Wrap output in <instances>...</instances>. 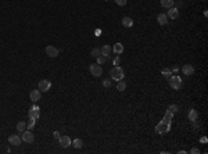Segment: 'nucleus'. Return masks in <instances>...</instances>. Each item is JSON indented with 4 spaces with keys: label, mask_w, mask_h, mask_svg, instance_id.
I'll use <instances>...</instances> for the list:
<instances>
[{
    "label": "nucleus",
    "mask_w": 208,
    "mask_h": 154,
    "mask_svg": "<svg viewBox=\"0 0 208 154\" xmlns=\"http://www.w3.org/2000/svg\"><path fill=\"white\" fill-rule=\"evenodd\" d=\"M172 117H173V114L166 110L165 115H164V118H162V121H161L160 124H157V126H155V132L158 133V135H164V133L169 132V129H171V122H172Z\"/></svg>",
    "instance_id": "1"
},
{
    "label": "nucleus",
    "mask_w": 208,
    "mask_h": 154,
    "mask_svg": "<svg viewBox=\"0 0 208 154\" xmlns=\"http://www.w3.org/2000/svg\"><path fill=\"white\" fill-rule=\"evenodd\" d=\"M110 78L114 81H122L123 78H125V72H123V69L121 68V67H118V65H115L114 68L110 71Z\"/></svg>",
    "instance_id": "2"
},
{
    "label": "nucleus",
    "mask_w": 208,
    "mask_h": 154,
    "mask_svg": "<svg viewBox=\"0 0 208 154\" xmlns=\"http://www.w3.org/2000/svg\"><path fill=\"white\" fill-rule=\"evenodd\" d=\"M168 81H169V86H171L172 89H175V90H181L182 86H183V81L178 75H171V78Z\"/></svg>",
    "instance_id": "3"
},
{
    "label": "nucleus",
    "mask_w": 208,
    "mask_h": 154,
    "mask_svg": "<svg viewBox=\"0 0 208 154\" xmlns=\"http://www.w3.org/2000/svg\"><path fill=\"white\" fill-rule=\"evenodd\" d=\"M89 71H90V74L93 75V76H102L103 75V68H102V65L100 64H90L89 65Z\"/></svg>",
    "instance_id": "4"
},
{
    "label": "nucleus",
    "mask_w": 208,
    "mask_h": 154,
    "mask_svg": "<svg viewBox=\"0 0 208 154\" xmlns=\"http://www.w3.org/2000/svg\"><path fill=\"white\" fill-rule=\"evenodd\" d=\"M21 139H22V142H25V143H32L33 139H35V136H33L32 131H29V129H25V131L22 132Z\"/></svg>",
    "instance_id": "5"
},
{
    "label": "nucleus",
    "mask_w": 208,
    "mask_h": 154,
    "mask_svg": "<svg viewBox=\"0 0 208 154\" xmlns=\"http://www.w3.org/2000/svg\"><path fill=\"white\" fill-rule=\"evenodd\" d=\"M28 117L33 118V119H37V118L40 117V108L33 104V106L29 108V111H28Z\"/></svg>",
    "instance_id": "6"
},
{
    "label": "nucleus",
    "mask_w": 208,
    "mask_h": 154,
    "mask_svg": "<svg viewBox=\"0 0 208 154\" xmlns=\"http://www.w3.org/2000/svg\"><path fill=\"white\" fill-rule=\"evenodd\" d=\"M51 88V82L49 79H42L39 82V90L40 92H49Z\"/></svg>",
    "instance_id": "7"
},
{
    "label": "nucleus",
    "mask_w": 208,
    "mask_h": 154,
    "mask_svg": "<svg viewBox=\"0 0 208 154\" xmlns=\"http://www.w3.org/2000/svg\"><path fill=\"white\" fill-rule=\"evenodd\" d=\"M59 142H60V144H61V147H64V149H67V147H69L71 146V139L67 136V135H64V136H60V139H59Z\"/></svg>",
    "instance_id": "8"
},
{
    "label": "nucleus",
    "mask_w": 208,
    "mask_h": 154,
    "mask_svg": "<svg viewBox=\"0 0 208 154\" xmlns=\"http://www.w3.org/2000/svg\"><path fill=\"white\" fill-rule=\"evenodd\" d=\"M46 54H47L49 57H57L59 56V49L54 47V46H47L46 47Z\"/></svg>",
    "instance_id": "9"
},
{
    "label": "nucleus",
    "mask_w": 208,
    "mask_h": 154,
    "mask_svg": "<svg viewBox=\"0 0 208 154\" xmlns=\"http://www.w3.org/2000/svg\"><path fill=\"white\" fill-rule=\"evenodd\" d=\"M22 142L21 136H18V135H11L10 138H8V143L13 144V146H20Z\"/></svg>",
    "instance_id": "10"
},
{
    "label": "nucleus",
    "mask_w": 208,
    "mask_h": 154,
    "mask_svg": "<svg viewBox=\"0 0 208 154\" xmlns=\"http://www.w3.org/2000/svg\"><path fill=\"white\" fill-rule=\"evenodd\" d=\"M182 72L185 75H187V76H189V75H193L194 74V67H193L192 64H185V65L182 67Z\"/></svg>",
    "instance_id": "11"
},
{
    "label": "nucleus",
    "mask_w": 208,
    "mask_h": 154,
    "mask_svg": "<svg viewBox=\"0 0 208 154\" xmlns=\"http://www.w3.org/2000/svg\"><path fill=\"white\" fill-rule=\"evenodd\" d=\"M40 96H42V92L39 90V89H33L31 93H29V97H31V100L33 103H36L37 100H40Z\"/></svg>",
    "instance_id": "12"
},
{
    "label": "nucleus",
    "mask_w": 208,
    "mask_h": 154,
    "mask_svg": "<svg viewBox=\"0 0 208 154\" xmlns=\"http://www.w3.org/2000/svg\"><path fill=\"white\" fill-rule=\"evenodd\" d=\"M168 13H166V16H168V18H171V20H176L178 17H179V10L178 8H175V7H171V8H168Z\"/></svg>",
    "instance_id": "13"
},
{
    "label": "nucleus",
    "mask_w": 208,
    "mask_h": 154,
    "mask_svg": "<svg viewBox=\"0 0 208 154\" xmlns=\"http://www.w3.org/2000/svg\"><path fill=\"white\" fill-rule=\"evenodd\" d=\"M168 20H169V18H168V16H166L165 13H161V14L157 16V21H158L160 25H166V24H168Z\"/></svg>",
    "instance_id": "14"
},
{
    "label": "nucleus",
    "mask_w": 208,
    "mask_h": 154,
    "mask_svg": "<svg viewBox=\"0 0 208 154\" xmlns=\"http://www.w3.org/2000/svg\"><path fill=\"white\" fill-rule=\"evenodd\" d=\"M100 52H102V54L103 56H106L107 57V60L111 57V53H112V49H111V46H108V45H106V46H103L102 49H100Z\"/></svg>",
    "instance_id": "15"
},
{
    "label": "nucleus",
    "mask_w": 208,
    "mask_h": 154,
    "mask_svg": "<svg viewBox=\"0 0 208 154\" xmlns=\"http://www.w3.org/2000/svg\"><path fill=\"white\" fill-rule=\"evenodd\" d=\"M121 22H122V27H125V28H132L133 27V20H132L130 17H123Z\"/></svg>",
    "instance_id": "16"
},
{
    "label": "nucleus",
    "mask_w": 208,
    "mask_h": 154,
    "mask_svg": "<svg viewBox=\"0 0 208 154\" xmlns=\"http://www.w3.org/2000/svg\"><path fill=\"white\" fill-rule=\"evenodd\" d=\"M123 52V45L122 43H115L114 45V47H112V53H115V54H122Z\"/></svg>",
    "instance_id": "17"
},
{
    "label": "nucleus",
    "mask_w": 208,
    "mask_h": 154,
    "mask_svg": "<svg viewBox=\"0 0 208 154\" xmlns=\"http://www.w3.org/2000/svg\"><path fill=\"white\" fill-rule=\"evenodd\" d=\"M173 3H175V0H161V6H162L164 8H171V7H173Z\"/></svg>",
    "instance_id": "18"
},
{
    "label": "nucleus",
    "mask_w": 208,
    "mask_h": 154,
    "mask_svg": "<svg viewBox=\"0 0 208 154\" xmlns=\"http://www.w3.org/2000/svg\"><path fill=\"white\" fill-rule=\"evenodd\" d=\"M197 111L194 110V108H192L190 111H189V121H192V122H194V121H197Z\"/></svg>",
    "instance_id": "19"
},
{
    "label": "nucleus",
    "mask_w": 208,
    "mask_h": 154,
    "mask_svg": "<svg viewBox=\"0 0 208 154\" xmlns=\"http://www.w3.org/2000/svg\"><path fill=\"white\" fill-rule=\"evenodd\" d=\"M161 74H162V76H164V78L169 79V78H171V75H172V71L169 68H162V69H161Z\"/></svg>",
    "instance_id": "20"
},
{
    "label": "nucleus",
    "mask_w": 208,
    "mask_h": 154,
    "mask_svg": "<svg viewBox=\"0 0 208 154\" xmlns=\"http://www.w3.org/2000/svg\"><path fill=\"white\" fill-rule=\"evenodd\" d=\"M72 146H74L75 149H82V146H83V142H82V139H75L74 142H72Z\"/></svg>",
    "instance_id": "21"
},
{
    "label": "nucleus",
    "mask_w": 208,
    "mask_h": 154,
    "mask_svg": "<svg viewBox=\"0 0 208 154\" xmlns=\"http://www.w3.org/2000/svg\"><path fill=\"white\" fill-rule=\"evenodd\" d=\"M125 89H126V83L123 82V79H122V81H118V83H117V90L123 92Z\"/></svg>",
    "instance_id": "22"
},
{
    "label": "nucleus",
    "mask_w": 208,
    "mask_h": 154,
    "mask_svg": "<svg viewBox=\"0 0 208 154\" xmlns=\"http://www.w3.org/2000/svg\"><path fill=\"white\" fill-rule=\"evenodd\" d=\"M25 129H27V124L24 122V121H20V122L17 124V131L18 132H24Z\"/></svg>",
    "instance_id": "23"
},
{
    "label": "nucleus",
    "mask_w": 208,
    "mask_h": 154,
    "mask_svg": "<svg viewBox=\"0 0 208 154\" xmlns=\"http://www.w3.org/2000/svg\"><path fill=\"white\" fill-rule=\"evenodd\" d=\"M35 125H36V119H33V118H29V122L27 124V129L32 131L33 128H35Z\"/></svg>",
    "instance_id": "24"
},
{
    "label": "nucleus",
    "mask_w": 208,
    "mask_h": 154,
    "mask_svg": "<svg viewBox=\"0 0 208 154\" xmlns=\"http://www.w3.org/2000/svg\"><path fill=\"white\" fill-rule=\"evenodd\" d=\"M97 64H100V65H103V64L106 63L107 61V57L106 56H103V54H100V56H99V57H97Z\"/></svg>",
    "instance_id": "25"
},
{
    "label": "nucleus",
    "mask_w": 208,
    "mask_h": 154,
    "mask_svg": "<svg viewBox=\"0 0 208 154\" xmlns=\"http://www.w3.org/2000/svg\"><path fill=\"white\" fill-rule=\"evenodd\" d=\"M90 54L93 56V57H99L100 54H102V52H100V49H97V47H94V49H92V52H90Z\"/></svg>",
    "instance_id": "26"
},
{
    "label": "nucleus",
    "mask_w": 208,
    "mask_h": 154,
    "mask_svg": "<svg viewBox=\"0 0 208 154\" xmlns=\"http://www.w3.org/2000/svg\"><path fill=\"white\" fill-rule=\"evenodd\" d=\"M168 111L172 112V114H175L176 111H179V107L176 106V104H171V106L168 107Z\"/></svg>",
    "instance_id": "27"
},
{
    "label": "nucleus",
    "mask_w": 208,
    "mask_h": 154,
    "mask_svg": "<svg viewBox=\"0 0 208 154\" xmlns=\"http://www.w3.org/2000/svg\"><path fill=\"white\" fill-rule=\"evenodd\" d=\"M103 86H104V88H110V86H111V79H104L103 81Z\"/></svg>",
    "instance_id": "28"
},
{
    "label": "nucleus",
    "mask_w": 208,
    "mask_h": 154,
    "mask_svg": "<svg viewBox=\"0 0 208 154\" xmlns=\"http://www.w3.org/2000/svg\"><path fill=\"white\" fill-rule=\"evenodd\" d=\"M115 3H117L118 6H126L128 0H115Z\"/></svg>",
    "instance_id": "29"
},
{
    "label": "nucleus",
    "mask_w": 208,
    "mask_h": 154,
    "mask_svg": "<svg viewBox=\"0 0 208 154\" xmlns=\"http://www.w3.org/2000/svg\"><path fill=\"white\" fill-rule=\"evenodd\" d=\"M190 153H192V154H200V149H197V147H193V149L190 150Z\"/></svg>",
    "instance_id": "30"
},
{
    "label": "nucleus",
    "mask_w": 208,
    "mask_h": 154,
    "mask_svg": "<svg viewBox=\"0 0 208 154\" xmlns=\"http://www.w3.org/2000/svg\"><path fill=\"white\" fill-rule=\"evenodd\" d=\"M60 136H61V135H60V132H57V131H54V132H53V138L54 139H57V140H59Z\"/></svg>",
    "instance_id": "31"
},
{
    "label": "nucleus",
    "mask_w": 208,
    "mask_h": 154,
    "mask_svg": "<svg viewBox=\"0 0 208 154\" xmlns=\"http://www.w3.org/2000/svg\"><path fill=\"white\" fill-rule=\"evenodd\" d=\"M179 69H181V68H179L178 65H175V67H173V68H172L171 71H172V72H179Z\"/></svg>",
    "instance_id": "32"
},
{
    "label": "nucleus",
    "mask_w": 208,
    "mask_h": 154,
    "mask_svg": "<svg viewBox=\"0 0 208 154\" xmlns=\"http://www.w3.org/2000/svg\"><path fill=\"white\" fill-rule=\"evenodd\" d=\"M119 61H121V60H119V57H117V59L114 60V64H115V65H118V64H119Z\"/></svg>",
    "instance_id": "33"
},
{
    "label": "nucleus",
    "mask_w": 208,
    "mask_h": 154,
    "mask_svg": "<svg viewBox=\"0 0 208 154\" xmlns=\"http://www.w3.org/2000/svg\"><path fill=\"white\" fill-rule=\"evenodd\" d=\"M94 33H96L97 36H100V35H102V31H100V29H96V32H94Z\"/></svg>",
    "instance_id": "34"
},
{
    "label": "nucleus",
    "mask_w": 208,
    "mask_h": 154,
    "mask_svg": "<svg viewBox=\"0 0 208 154\" xmlns=\"http://www.w3.org/2000/svg\"><path fill=\"white\" fill-rule=\"evenodd\" d=\"M106 1H108V0H106Z\"/></svg>",
    "instance_id": "35"
}]
</instances>
